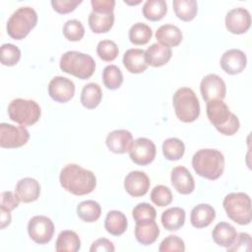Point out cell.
<instances>
[{
  "mask_svg": "<svg viewBox=\"0 0 252 252\" xmlns=\"http://www.w3.org/2000/svg\"><path fill=\"white\" fill-rule=\"evenodd\" d=\"M59 181L63 189L76 196L90 194L96 186L95 175L75 163L67 164L61 169Z\"/></svg>",
  "mask_w": 252,
  "mask_h": 252,
  "instance_id": "1",
  "label": "cell"
},
{
  "mask_svg": "<svg viewBox=\"0 0 252 252\" xmlns=\"http://www.w3.org/2000/svg\"><path fill=\"white\" fill-rule=\"evenodd\" d=\"M192 166L198 175L210 180H216L223 172L224 157L218 150L202 149L194 154Z\"/></svg>",
  "mask_w": 252,
  "mask_h": 252,
  "instance_id": "2",
  "label": "cell"
},
{
  "mask_svg": "<svg viewBox=\"0 0 252 252\" xmlns=\"http://www.w3.org/2000/svg\"><path fill=\"white\" fill-rule=\"evenodd\" d=\"M207 115L215 128L225 136L234 135L240 127L237 116L230 112L228 106L221 99H213L207 102Z\"/></svg>",
  "mask_w": 252,
  "mask_h": 252,
  "instance_id": "3",
  "label": "cell"
},
{
  "mask_svg": "<svg viewBox=\"0 0 252 252\" xmlns=\"http://www.w3.org/2000/svg\"><path fill=\"white\" fill-rule=\"evenodd\" d=\"M60 69L70 75L81 80L89 79L95 70V62L94 58L79 51H67L61 58L59 63Z\"/></svg>",
  "mask_w": 252,
  "mask_h": 252,
  "instance_id": "4",
  "label": "cell"
},
{
  "mask_svg": "<svg viewBox=\"0 0 252 252\" xmlns=\"http://www.w3.org/2000/svg\"><path fill=\"white\" fill-rule=\"evenodd\" d=\"M172 104L177 118L182 122H194L200 115L198 97L190 88L178 89L173 94Z\"/></svg>",
  "mask_w": 252,
  "mask_h": 252,
  "instance_id": "5",
  "label": "cell"
},
{
  "mask_svg": "<svg viewBox=\"0 0 252 252\" xmlns=\"http://www.w3.org/2000/svg\"><path fill=\"white\" fill-rule=\"evenodd\" d=\"M222 205L226 216L234 222L240 225H246L251 222V200L246 193H229L224 197Z\"/></svg>",
  "mask_w": 252,
  "mask_h": 252,
  "instance_id": "6",
  "label": "cell"
},
{
  "mask_svg": "<svg viewBox=\"0 0 252 252\" xmlns=\"http://www.w3.org/2000/svg\"><path fill=\"white\" fill-rule=\"evenodd\" d=\"M36 12L32 7H21L8 19L7 32L14 39H23L36 26Z\"/></svg>",
  "mask_w": 252,
  "mask_h": 252,
  "instance_id": "7",
  "label": "cell"
},
{
  "mask_svg": "<svg viewBox=\"0 0 252 252\" xmlns=\"http://www.w3.org/2000/svg\"><path fill=\"white\" fill-rule=\"evenodd\" d=\"M8 115L12 121L25 127L36 123L40 118L41 110L34 100L15 98L8 105Z\"/></svg>",
  "mask_w": 252,
  "mask_h": 252,
  "instance_id": "8",
  "label": "cell"
},
{
  "mask_svg": "<svg viewBox=\"0 0 252 252\" xmlns=\"http://www.w3.org/2000/svg\"><path fill=\"white\" fill-rule=\"evenodd\" d=\"M30 133L24 126L8 123L0 124V146L5 149L20 148L28 143Z\"/></svg>",
  "mask_w": 252,
  "mask_h": 252,
  "instance_id": "9",
  "label": "cell"
},
{
  "mask_svg": "<svg viewBox=\"0 0 252 252\" xmlns=\"http://www.w3.org/2000/svg\"><path fill=\"white\" fill-rule=\"evenodd\" d=\"M30 237L37 244L48 243L54 234V224L45 216H34L28 223Z\"/></svg>",
  "mask_w": 252,
  "mask_h": 252,
  "instance_id": "10",
  "label": "cell"
},
{
  "mask_svg": "<svg viewBox=\"0 0 252 252\" xmlns=\"http://www.w3.org/2000/svg\"><path fill=\"white\" fill-rule=\"evenodd\" d=\"M157 154L155 143L147 138L141 137L133 141L129 150L131 160L139 165H147L151 163Z\"/></svg>",
  "mask_w": 252,
  "mask_h": 252,
  "instance_id": "11",
  "label": "cell"
},
{
  "mask_svg": "<svg viewBox=\"0 0 252 252\" xmlns=\"http://www.w3.org/2000/svg\"><path fill=\"white\" fill-rule=\"evenodd\" d=\"M200 91L202 97L207 102L213 99L222 100L226 94V86L220 76L216 74H209L202 79Z\"/></svg>",
  "mask_w": 252,
  "mask_h": 252,
  "instance_id": "12",
  "label": "cell"
},
{
  "mask_svg": "<svg viewBox=\"0 0 252 252\" xmlns=\"http://www.w3.org/2000/svg\"><path fill=\"white\" fill-rule=\"evenodd\" d=\"M48 94L57 102H68L75 94V84L68 78L56 76L48 84Z\"/></svg>",
  "mask_w": 252,
  "mask_h": 252,
  "instance_id": "13",
  "label": "cell"
},
{
  "mask_svg": "<svg viewBox=\"0 0 252 252\" xmlns=\"http://www.w3.org/2000/svg\"><path fill=\"white\" fill-rule=\"evenodd\" d=\"M225 28L234 34L246 32L251 26V16L244 8H234L227 12L225 16Z\"/></svg>",
  "mask_w": 252,
  "mask_h": 252,
  "instance_id": "14",
  "label": "cell"
},
{
  "mask_svg": "<svg viewBox=\"0 0 252 252\" xmlns=\"http://www.w3.org/2000/svg\"><path fill=\"white\" fill-rule=\"evenodd\" d=\"M150 184L149 176L139 170L129 172L124 180V188L132 197H142L146 195L150 189Z\"/></svg>",
  "mask_w": 252,
  "mask_h": 252,
  "instance_id": "15",
  "label": "cell"
},
{
  "mask_svg": "<svg viewBox=\"0 0 252 252\" xmlns=\"http://www.w3.org/2000/svg\"><path fill=\"white\" fill-rule=\"evenodd\" d=\"M220 64L225 73L236 75L245 69L247 64L246 55L239 49H228L221 55Z\"/></svg>",
  "mask_w": 252,
  "mask_h": 252,
  "instance_id": "16",
  "label": "cell"
},
{
  "mask_svg": "<svg viewBox=\"0 0 252 252\" xmlns=\"http://www.w3.org/2000/svg\"><path fill=\"white\" fill-rule=\"evenodd\" d=\"M106 146L114 154H125L129 152L133 143L131 132L125 129L114 130L110 132L105 140Z\"/></svg>",
  "mask_w": 252,
  "mask_h": 252,
  "instance_id": "17",
  "label": "cell"
},
{
  "mask_svg": "<svg viewBox=\"0 0 252 252\" xmlns=\"http://www.w3.org/2000/svg\"><path fill=\"white\" fill-rule=\"evenodd\" d=\"M174 189L183 195L192 193L195 189V181L190 171L184 166H175L170 175Z\"/></svg>",
  "mask_w": 252,
  "mask_h": 252,
  "instance_id": "18",
  "label": "cell"
},
{
  "mask_svg": "<svg viewBox=\"0 0 252 252\" xmlns=\"http://www.w3.org/2000/svg\"><path fill=\"white\" fill-rule=\"evenodd\" d=\"M15 193L21 202L32 203L38 199L40 194V185L36 179L25 177L18 181Z\"/></svg>",
  "mask_w": 252,
  "mask_h": 252,
  "instance_id": "19",
  "label": "cell"
},
{
  "mask_svg": "<svg viewBox=\"0 0 252 252\" xmlns=\"http://www.w3.org/2000/svg\"><path fill=\"white\" fill-rule=\"evenodd\" d=\"M123 65L127 71L133 74L145 72L148 68L145 51L140 48L128 49L123 55Z\"/></svg>",
  "mask_w": 252,
  "mask_h": 252,
  "instance_id": "20",
  "label": "cell"
},
{
  "mask_svg": "<svg viewBox=\"0 0 252 252\" xmlns=\"http://www.w3.org/2000/svg\"><path fill=\"white\" fill-rule=\"evenodd\" d=\"M172 51L170 47L160 43H153L145 51V58L148 65L153 67H160L165 65L171 58Z\"/></svg>",
  "mask_w": 252,
  "mask_h": 252,
  "instance_id": "21",
  "label": "cell"
},
{
  "mask_svg": "<svg viewBox=\"0 0 252 252\" xmlns=\"http://www.w3.org/2000/svg\"><path fill=\"white\" fill-rule=\"evenodd\" d=\"M216 218L215 209L208 204H199L195 206L190 215L191 224L196 228H204L212 223Z\"/></svg>",
  "mask_w": 252,
  "mask_h": 252,
  "instance_id": "22",
  "label": "cell"
},
{
  "mask_svg": "<svg viewBox=\"0 0 252 252\" xmlns=\"http://www.w3.org/2000/svg\"><path fill=\"white\" fill-rule=\"evenodd\" d=\"M158 41L167 47H174L182 41V32L178 27L174 25H162L156 32Z\"/></svg>",
  "mask_w": 252,
  "mask_h": 252,
  "instance_id": "23",
  "label": "cell"
},
{
  "mask_svg": "<svg viewBox=\"0 0 252 252\" xmlns=\"http://www.w3.org/2000/svg\"><path fill=\"white\" fill-rule=\"evenodd\" d=\"M213 240L221 247L228 248L235 240L237 236V231L233 225L228 222L220 221L219 222L212 232Z\"/></svg>",
  "mask_w": 252,
  "mask_h": 252,
  "instance_id": "24",
  "label": "cell"
},
{
  "mask_svg": "<svg viewBox=\"0 0 252 252\" xmlns=\"http://www.w3.org/2000/svg\"><path fill=\"white\" fill-rule=\"evenodd\" d=\"M159 227L155 220L143 223H136L135 237L143 245L153 244L158 237Z\"/></svg>",
  "mask_w": 252,
  "mask_h": 252,
  "instance_id": "25",
  "label": "cell"
},
{
  "mask_svg": "<svg viewBox=\"0 0 252 252\" xmlns=\"http://www.w3.org/2000/svg\"><path fill=\"white\" fill-rule=\"evenodd\" d=\"M89 26L95 33H103L110 31L114 24L113 12H94L93 11L89 16Z\"/></svg>",
  "mask_w": 252,
  "mask_h": 252,
  "instance_id": "26",
  "label": "cell"
},
{
  "mask_svg": "<svg viewBox=\"0 0 252 252\" xmlns=\"http://www.w3.org/2000/svg\"><path fill=\"white\" fill-rule=\"evenodd\" d=\"M128 226L126 216L120 211H110L107 213L104 220V227L111 235L123 234Z\"/></svg>",
  "mask_w": 252,
  "mask_h": 252,
  "instance_id": "27",
  "label": "cell"
},
{
  "mask_svg": "<svg viewBox=\"0 0 252 252\" xmlns=\"http://www.w3.org/2000/svg\"><path fill=\"white\" fill-rule=\"evenodd\" d=\"M185 222V211L179 207L165 210L161 215V223L166 230L177 231Z\"/></svg>",
  "mask_w": 252,
  "mask_h": 252,
  "instance_id": "28",
  "label": "cell"
},
{
  "mask_svg": "<svg viewBox=\"0 0 252 252\" xmlns=\"http://www.w3.org/2000/svg\"><path fill=\"white\" fill-rule=\"evenodd\" d=\"M80 248L81 240L75 231L67 229L59 233L55 242V250L57 252H77Z\"/></svg>",
  "mask_w": 252,
  "mask_h": 252,
  "instance_id": "29",
  "label": "cell"
},
{
  "mask_svg": "<svg viewBox=\"0 0 252 252\" xmlns=\"http://www.w3.org/2000/svg\"><path fill=\"white\" fill-rule=\"evenodd\" d=\"M102 92L99 85L89 83L84 86L81 93V103L88 109L95 108L101 101Z\"/></svg>",
  "mask_w": 252,
  "mask_h": 252,
  "instance_id": "30",
  "label": "cell"
},
{
  "mask_svg": "<svg viewBox=\"0 0 252 252\" xmlns=\"http://www.w3.org/2000/svg\"><path fill=\"white\" fill-rule=\"evenodd\" d=\"M77 215L83 221L94 222L99 219L101 208L99 204L94 200L83 201L77 206Z\"/></svg>",
  "mask_w": 252,
  "mask_h": 252,
  "instance_id": "31",
  "label": "cell"
},
{
  "mask_svg": "<svg viewBox=\"0 0 252 252\" xmlns=\"http://www.w3.org/2000/svg\"><path fill=\"white\" fill-rule=\"evenodd\" d=\"M173 10L177 18L184 22L192 21L198 12V5L195 0H174Z\"/></svg>",
  "mask_w": 252,
  "mask_h": 252,
  "instance_id": "32",
  "label": "cell"
},
{
  "mask_svg": "<svg viewBox=\"0 0 252 252\" xmlns=\"http://www.w3.org/2000/svg\"><path fill=\"white\" fill-rule=\"evenodd\" d=\"M167 12V6L163 0H148L143 6L144 17L152 22L161 20Z\"/></svg>",
  "mask_w": 252,
  "mask_h": 252,
  "instance_id": "33",
  "label": "cell"
},
{
  "mask_svg": "<svg viewBox=\"0 0 252 252\" xmlns=\"http://www.w3.org/2000/svg\"><path fill=\"white\" fill-rule=\"evenodd\" d=\"M152 29L145 23H136L129 30V39L136 45H144L152 38Z\"/></svg>",
  "mask_w": 252,
  "mask_h": 252,
  "instance_id": "34",
  "label": "cell"
},
{
  "mask_svg": "<svg viewBox=\"0 0 252 252\" xmlns=\"http://www.w3.org/2000/svg\"><path fill=\"white\" fill-rule=\"evenodd\" d=\"M185 152L184 143L177 138H168L162 144V153L168 160L180 159Z\"/></svg>",
  "mask_w": 252,
  "mask_h": 252,
  "instance_id": "35",
  "label": "cell"
},
{
  "mask_svg": "<svg viewBox=\"0 0 252 252\" xmlns=\"http://www.w3.org/2000/svg\"><path fill=\"white\" fill-rule=\"evenodd\" d=\"M102 81L108 90L114 91L119 89L123 83L121 70L115 65H107L102 71Z\"/></svg>",
  "mask_w": 252,
  "mask_h": 252,
  "instance_id": "36",
  "label": "cell"
},
{
  "mask_svg": "<svg viewBox=\"0 0 252 252\" xmlns=\"http://www.w3.org/2000/svg\"><path fill=\"white\" fill-rule=\"evenodd\" d=\"M132 216L136 223H143L155 220L157 217V211L149 203H140L133 209Z\"/></svg>",
  "mask_w": 252,
  "mask_h": 252,
  "instance_id": "37",
  "label": "cell"
},
{
  "mask_svg": "<svg viewBox=\"0 0 252 252\" xmlns=\"http://www.w3.org/2000/svg\"><path fill=\"white\" fill-rule=\"evenodd\" d=\"M96 53L98 57L106 62L113 61L119 53L117 44L109 39H103L97 43Z\"/></svg>",
  "mask_w": 252,
  "mask_h": 252,
  "instance_id": "38",
  "label": "cell"
},
{
  "mask_svg": "<svg viewBox=\"0 0 252 252\" xmlns=\"http://www.w3.org/2000/svg\"><path fill=\"white\" fill-rule=\"evenodd\" d=\"M63 34L70 41H79L85 34L84 26L78 20H69L64 24Z\"/></svg>",
  "mask_w": 252,
  "mask_h": 252,
  "instance_id": "39",
  "label": "cell"
},
{
  "mask_svg": "<svg viewBox=\"0 0 252 252\" xmlns=\"http://www.w3.org/2000/svg\"><path fill=\"white\" fill-rule=\"evenodd\" d=\"M1 63L4 66H14L21 58V50L12 43H4L1 45Z\"/></svg>",
  "mask_w": 252,
  "mask_h": 252,
  "instance_id": "40",
  "label": "cell"
},
{
  "mask_svg": "<svg viewBox=\"0 0 252 252\" xmlns=\"http://www.w3.org/2000/svg\"><path fill=\"white\" fill-rule=\"evenodd\" d=\"M151 200L158 207H165L172 201L171 190L164 185H158L151 192Z\"/></svg>",
  "mask_w": 252,
  "mask_h": 252,
  "instance_id": "41",
  "label": "cell"
},
{
  "mask_svg": "<svg viewBox=\"0 0 252 252\" xmlns=\"http://www.w3.org/2000/svg\"><path fill=\"white\" fill-rule=\"evenodd\" d=\"M159 252H169V251H185V244L183 239L178 237L177 235L170 234L166 236L160 243L158 247Z\"/></svg>",
  "mask_w": 252,
  "mask_h": 252,
  "instance_id": "42",
  "label": "cell"
},
{
  "mask_svg": "<svg viewBox=\"0 0 252 252\" xmlns=\"http://www.w3.org/2000/svg\"><path fill=\"white\" fill-rule=\"evenodd\" d=\"M251 249V236L246 232L237 233V236L234 242L227 248L229 252H238L244 251L248 252Z\"/></svg>",
  "mask_w": 252,
  "mask_h": 252,
  "instance_id": "43",
  "label": "cell"
},
{
  "mask_svg": "<svg viewBox=\"0 0 252 252\" xmlns=\"http://www.w3.org/2000/svg\"><path fill=\"white\" fill-rule=\"evenodd\" d=\"M81 0H52L51 5L53 9L59 14H68L76 9L81 4Z\"/></svg>",
  "mask_w": 252,
  "mask_h": 252,
  "instance_id": "44",
  "label": "cell"
},
{
  "mask_svg": "<svg viewBox=\"0 0 252 252\" xmlns=\"http://www.w3.org/2000/svg\"><path fill=\"white\" fill-rule=\"evenodd\" d=\"M21 201L19 200L18 196L16 195V193L14 194L11 191H4L1 194V204H0V208L4 209L6 211H13L14 209H16L19 206V203Z\"/></svg>",
  "mask_w": 252,
  "mask_h": 252,
  "instance_id": "45",
  "label": "cell"
},
{
  "mask_svg": "<svg viewBox=\"0 0 252 252\" xmlns=\"http://www.w3.org/2000/svg\"><path fill=\"white\" fill-rule=\"evenodd\" d=\"M115 247L107 238H98L94 240L90 248L91 252H113Z\"/></svg>",
  "mask_w": 252,
  "mask_h": 252,
  "instance_id": "46",
  "label": "cell"
},
{
  "mask_svg": "<svg viewBox=\"0 0 252 252\" xmlns=\"http://www.w3.org/2000/svg\"><path fill=\"white\" fill-rule=\"evenodd\" d=\"M91 4L93 7V11L94 12L110 13V12H113L115 1L114 0H92Z\"/></svg>",
  "mask_w": 252,
  "mask_h": 252,
  "instance_id": "47",
  "label": "cell"
},
{
  "mask_svg": "<svg viewBox=\"0 0 252 252\" xmlns=\"http://www.w3.org/2000/svg\"><path fill=\"white\" fill-rule=\"evenodd\" d=\"M11 220H12L11 213H10L9 211H6V210L0 208V222H1L0 227H1L2 229L5 228L7 225L10 224Z\"/></svg>",
  "mask_w": 252,
  "mask_h": 252,
  "instance_id": "48",
  "label": "cell"
}]
</instances>
